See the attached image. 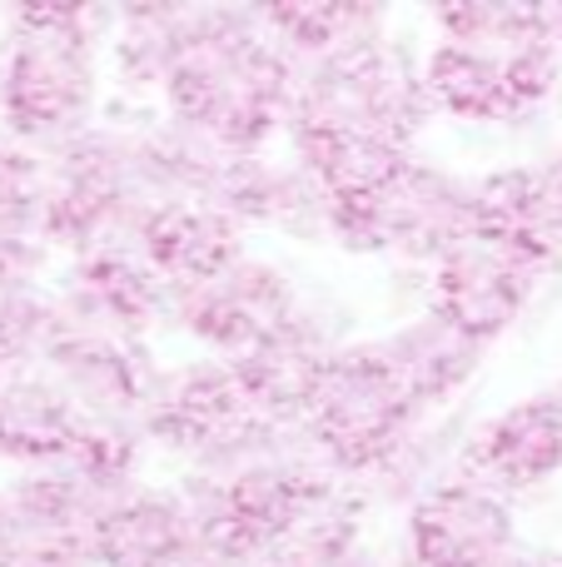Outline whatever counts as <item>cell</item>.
Wrapping results in <instances>:
<instances>
[{"label":"cell","mask_w":562,"mask_h":567,"mask_svg":"<svg viewBox=\"0 0 562 567\" xmlns=\"http://www.w3.org/2000/svg\"><path fill=\"white\" fill-rule=\"evenodd\" d=\"M334 353H339V339L304 309L289 329H279L274 339H264L259 349L239 353V359H229V363L239 369L249 399H254V409L264 413L269 423L299 429Z\"/></svg>","instance_id":"d6986e66"},{"label":"cell","mask_w":562,"mask_h":567,"mask_svg":"<svg viewBox=\"0 0 562 567\" xmlns=\"http://www.w3.org/2000/svg\"><path fill=\"white\" fill-rule=\"evenodd\" d=\"M139 255L155 265V275L169 289H189L215 275H225L229 265L244 259V225L229 209L209 205L195 195H169L149 209V219L139 225Z\"/></svg>","instance_id":"ac0fdd59"},{"label":"cell","mask_w":562,"mask_h":567,"mask_svg":"<svg viewBox=\"0 0 562 567\" xmlns=\"http://www.w3.org/2000/svg\"><path fill=\"white\" fill-rule=\"evenodd\" d=\"M543 175H548V189H553V209H558V225H562V150L543 159Z\"/></svg>","instance_id":"d4e9b609"},{"label":"cell","mask_w":562,"mask_h":567,"mask_svg":"<svg viewBox=\"0 0 562 567\" xmlns=\"http://www.w3.org/2000/svg\"><path fill=\"white\" fill-rule=\"evenodd\" d=\"M299 313H304V299H299L294 279L254 255L229 265L225 275L179 289L169 303V319L189 339L205 343L215 359H239V353L259 349L279 329H289Z\"/></svg>","instance_id":"7c38bea8"},{"label":"cell","mask_w":562,"mask_h":567,"mask_svg":"<svg viewBox=\"0 0 562 567\" xmlns=\"http://www.w3.org/2000/svg\"><path fill=\"white\" fill-rule=\"evenodd\" d=\"M404 548L408 567H508L528 543L518 538L513 498L473 473H448L408 498Z\"/></svg>","instance_id":"8fae6325"},{"label":"cell","mask_w":562,"mask_h":567,"mask_svg":"<svg viewBox=\"0 0 562 567\" xmlns=\"http://www.w3.org/2000/svg\"><path fill=\"white\" fill-rule=\"evenodd\" d=\"M424 423L428 409L398 373L388 343L364 339V343H339L299 433L339 478L368 488L414 449Z\"/></svg>","instance_id":"52a82bcc"},{"label":"cell","mask_w":562,"mask_h":567,"mask_svg":"<svg viewBox=\"0 0 562 567\" xmlns=\"http://www.w3.org/2000/svg\"><path fill=\"white\" fill-rule=\"evenodd\" d=\"M90 563L95 567H195L199 538L179 488L149 478L105 483L90 498Z\"/></svg>","instance_id":"5bb4252c"},{"label":"cell","mask_w":562,"mask_h":567,"mask_svg":"<svg viewBox=\"0 0 562 567\" xmlns=\"http://www.w3.org/2000/svg\"><path fill=\"white\" fill-rule=\"evenodd\" d=\"M115 16L95 6H15L0 40V125L10 145L55 150L85 135L100 90V30Z\"/></svg>","instance_id":"5b68a950"},{"label":"cell","mask_w":562,"mask_h":567,"mask_svg":"<svg viewBox=\"0 0 562 567\" xmlns=\"http://www.w3.org/2000/svg\"><path fill=\"white\" fill-rule=\"evenodd\" d=\"M95 483L70 468H35L6 483L10 567H95L90 563Z\"/></svg>","instance_id":"2e32d148"},{"label":"cell","mask_w":562,"mask_h":567,"mask_svg":"<svg viewBox=\"0 0 562 567\" xmlns=\"http://www.w3.org/2000/svg\"><path fill=\"white\" fill-rule=\"evenodd\" d=\"M40 369L80 403L85 419H119V423H139L149 389L159 379V363L149 359L145 339L75 319L65 309L55 319Z\"/></svg>","instance_id":"4fadbf2b"},{"label":"cell","mask_w":562,"mask_h":567,"mask_svg":"<svg viewBox=\"0 0 562 567\" xmlns=\"http://www.w3.org/2000/svg\"><path fill=\"white\" fill-rule=\"evenodd\" d=\"M259 20H264L269 35L294 55V65L334 55V50L384 30V10L378 6H329V0H279V6H259Z\"/></svg>","instance_id":"7402d4cb"},{"label":"cell","mask_w":562,"mask_h":567,"mask_svg":"<svg viewBox=\"0 0 562 567\" xmlns=\"http://www.w3.org/2000/svg\"><path fill=\"white\" fill-rule=\"evenodd\" d=\"M548 567H562V553H553V563H548Z\"/></svg>","instance_id":"4316f807"},{"label":"cell","mask_w":562,"mask_h":567,"mask_svg":"<svg viewBox=\"0 0 562 567\" xmlns=\"http://www.w3.org/2000/svg\"><path fill=\"white\" fill-rule=\"evenodd\" d=\"M55 319H60V299L40 279L0 284V379L40 369Z\"/></svg>","instance_id":"603a6c76"},{"label":"cell","mask_w":562,"mask_h":567,"mask_svg":"<svg viewBox=\"0 0 562 567\" xmlns=\"http://www.w3.org/2000/svg\"><path fill=\"white\" fill-rule=\"evenodd\" d=\"M0 567H10V513H6V488H0Z\"/></svg>","instance_id":"484cf974"},{"label":"cell","mask_w":562,"mask_h":567,"mask_svg":"<svg viewBox=\"0 0 562 567\" xmlns=\"http://www.w3.org/2000/svg\"><path fill=\"white\" fill-rule=\"evenodd\" d=\"M304 567H378L374 563V553L358 543V548H348V553H339V558H324V563H304Z\"/></svg>","instance_id":"cb8c5ba5"},{"label":"cell","mask_w":562,"mask_h":567,"mask_svg":"<svg viewBox=\"0 0 562 567\" xmlns=\"http://www.w3.org/2000/svg\"><path fill=\"white\" fill-rule=\"evenodd\" d=\"M428 110L434 100H428L424 70L404 55V45L388 40V30H374L294 70L284 135L299 165L354 145L414 150Z\"/></svg>","instance_id":"277c9868"},{"label":"cell","mask_w":562,"mask_h":567,"mask_svg":"<svg viewBox=\"0 0 562 567\" xmlns=\"http://www.w3.org/2000/svg\"><path fill=\"white\" fill-rule=\"evenodd\" d=\"M115 25L119 55L139 80L159 85L169 125L249 155L284 135L299 65L259 10L139 6L119 10Z\"/></svg>","instance_id":"6da1fadb"},{"label":"cell","mask_w":562,"mask_h":567,"mask_svg":"<svg viewBox=\"0 0 562 567\" xmlns=\"http://www.w3.org/2000/svg\"><path fill=\"white\" fill-rule=\"evenodd\" d=\"M139 429L149 443L189 458V468H209V463H225L254 449L269 433H279V423H269L254 409L235 363L209 353V359H185L159 369L145 413H139Z\"/></svg>","instance_id":"9c48e42d"},{"label":"cell","mask_w":562,"mask_h":567,"mask_svg":"<svg viewBox=\"0 0 562 567\" xmlns=\"http://www.w3.org/2000/svg\"><path fill=\"white\" fill-rule=\"evenodd\" d=\"M553 265L558 259L543 249L473 225L428 265V313L488 349L498 333L523 319Z\"/></svg>","instance_id":"30bf717a"},{"label":"cell","mask_w":562,"mask_h":567,"mask_svg":"<svg viewBox=\"0 0 562 567\" xmlns=\"http://www.w3.org/2000/svg\"><path fill=\"white\" fill-rule=\"evenodd\" d=\"M464 473L498 488L503 498L543 488L562 473V383L498 409L464 443Z\"/></svg>","instance_id":"9a60e30c"},{"label":"cell","mask_w":562,"mask_h":567,"mask_svg":"<svg viewBox=\"0 0 562 567\" xmlns=\"http://www.w3.org/2000/svg\"><path fill=\"white\" fill-rule=\"evenodd\" d=\"M473 179H458L414 155L384 189L354 205H329L324 229L358 255H404L434 265L454 239L473 229Z\"/></svg>","instance_id":"ba28073f"},{"label":"cell","mask_w":562,"mask_h":567,"mask_svg":"<svg viewBox=\"0 0 562 567\" xmlns=\"http://www.w3.org/2000/svg\"><path fill=\"white\" fill-rule=\"evenodd\" d=\"M80 403L50 379L45 369H25L0 379V458L35 468H70L85 439Z\"/></svg>","instance_id":"ffe728a7"},{"label":"cell","mask_w":562,"mask_h":567,"mask_svg":"<svg viewBox=\"0 0 562 567\" xmlns=\"http://www.w3.org/2000/svg\"><path fill=\"white\" fill-rule=\"evenodd\" d=\"M195 567H215V563H195Z\"/></svg>","instance_id":"f1b7e54d"},{"label":"cell","mask_w":562,"mask_h":567,"mask_svg":"<svg viewBox=\"0 0 562 567\" xmlns=\"http://www.w3.org/2000/svg\"><path fill=\"white\" fill-rule=\"evenodd\" d=\"M424 85L434 110L473 125H513L558 90V10L464 0L434 10Z\"/></svg>","instance_id":"3957f363"},{"label":"cell","mask_w":562,"mask_h":567,"mask_svg":"<svg viewBox=\"0 0 562 567\" xmlns=\"http://www.w3.org/2000/svg\"><path fill=\"white\" fill-rule=\"evenodd\" d=\"M384 343H388V353H394L398 373L408 379V389L418 393V403H424L428 413L444 409V403L478 373V363H483V343L454 333L444 319H434V313L384 333Z\"/></svg>","instance_id":"44dd1931"},{"label":"cell","mask_w":562,"mask_h":567,"mask_svg":"<svg viewBox=\"0 0 562 567\" xmlns=\"http://www.w3.org/2000/svg\"><path fill=\"white\" fill-rule=\"evenodd\" d=\"M55 299L75 319L145 339L149 323L169 319L175 289L155 275V265L139 255V245H100L85 255H70L65 284L55 289Z\"/></svg>","instance_id":"e0dca14e"},{"label":"cell","mask_w":562,"mask_h":567,"mask_svg":"<svg viewBox=\"0 0 562 567\" xmlns=\"http://www.w3.org/2000/svg\"><path fill=\"white\" fill-rule=\"evenodd\" d=\"M558 40H562V10H558Z\"/></svg>","instance_id":"83f0119b"},{"label":"cell","mask_w":562,"mask_h":567,"mask_svg":"<svg viewBox=\"0 0 562 567\" xmlns=\"http://www.w3.org/2000/svg\"><path fill=\"white\" fill-rule=\"evenodd\" d=\"M40 175H45V239L50 249L70 255L135 245L149 209L175 195L155 130L90 125L65 145L40 150Z\"/></svg>","instance_id":"8992f818"},{"label":"cell","mask_w":562,"mask_h":567,"mask_svg":"<svg viewBox=\"0 0 562 567\" xmlns=\"http://www.w3.org/2000/svg\"><path fill=\"white\" fill-rule=\"evenodd\" d=\"M175 488L189 508L205 563L274 567L358 483L339 478L299 429H279L235 458L189 468Z\"/></svg>","instance_id":"7a4b0ae2"}]
</instances>
